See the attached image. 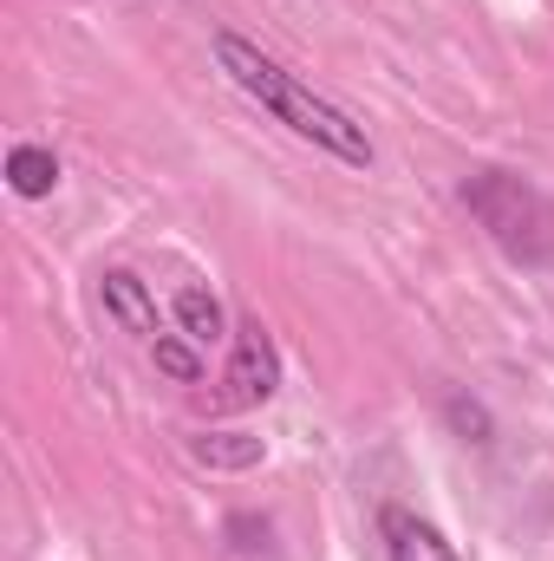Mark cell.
<instances>
[{"label": "cell", "mask_w": 554, "mask_h": 561, "mask_svg": "<svg viewBox=\"0 0 554 561\" xmlns=\"http://www.w3.org/2000/svg\"><path fill=\"white\" fill-rule=\"evenodd\" d=\"M229 405H268L280 392V346L275 333L262 327V320H235V333H229Z\"/></svg>", "instance_id": "obj_3"}, {"label": "cell", "mask_w": 554, "mask_h": 561, "mask_svg": "<svg viewBox=\"0 0 554 561\" xmlns=\"http://www.w3.org/2000/svg\"><path fill=\"white\" fill-rule=\"evenodd\" d=\"M450 419L463 424V431H476V444H489V437H483V431H489V419H483L476 405H463V399H450Z\"/></svg>", "instance_id": "obj_10"}, {"label": "cell", "mask_w": 554, "mask_h": 561, "mask_svg": "<svg viewBox=\"0 0 554 561\" xmlns=\"http://www.w3.org/2000/svg\"><path fill=\"white\" fill-rule=\"evenodd\" d=\"M150 366H157L163 379H176V386H203V353H196V340H183V333H163V340L150 346Z\"/></svg>", "instance_id": "obj_9"}, {"label": "cell", "mask_w": 554, "mask_h": 561, "mask_svg": "<svg viewBox=\"0 0 554 561\" xmlns=\"http://www.w3.org/2000/svg\"><path fill=\"white\" fill-rule=\"evenodd\" d=\"M379 536H385V561H463L457 542H450L430 516L405 510V503H385V510H379Z\"/></svg>", "instance_id": "obj_5"}, {"label": "cell", "mask_w": 554, "mask_h": 561, "mask_svg": "<svg viewBox=\"0 0 554 561\" xmlns=\"http://www.w3.org/2000/svg\"><path fill=\"white\" fill-rule=\"evenodd\" d=\"M209 53H216V72H222L249 105H262L275 125H287L300 144H313V150H326V157H339V163H353V170H372L379 150L366 138V125H359L346 105H333L326 92H313L307 79H293L275 53H262V46L242 39L235 26H216V33H209Z\"/></svg>", "instance_id": "obj_1"}, {"label": "cell", "mask_w": 554, "mask_h": 561, "mask_svg": "<svg viewBox=\"0 0 554 561\" xmlns=\"http://www.w3.org/2000/svg\"><path fill=\"white\" fill-rule=\"evenodd\" d=\"M170 313H176L183 340H196V346H222V340H229V307H222L203 280H183L176 300H170Z\"/></svg>", "instance_id": "obj_6"}, {"label": "cell", "mask_w": 554, "mask_h": 561, "mask_svg": "<svg viewBox=\"0 0 554 561\" xmlns=\"http://www.w3.org/2000/svg\"><path fill=\"white\" fill-rule=\"evenodd\" d=\"M463 209L476 216V229L522 268H549L554 262V203L542 183H529L522 170H503V163H483L457 183Z\"/></svg>", "instance_id": "obj_2"}, {"label": "cell", "mask_w": 554, "mask_h": 561, "mask_svg": "<svg viewBox=\"0 0 554 561\" xmlns=\"http://www.w3.org/2000/svg\"><path fill=\"white\" fill-rule=\"evenodd\" d=\"M189 457L209 463V470H255L262 463V437H249V431H196Z\"/></svg>", "instance_id": "obj_8"}, {"label": "cell", "mask_w": 554, "mask_h": 561, "mask_svg": "<svg viewBox=\"0 0 554 561\" xmlns=\"http://www.w3.org/2000/svg\"><path fill=\"white\" fill-rule=\"evenodd\" d=\"M7 190L26 196V203L53 196V190H59V157H53L46 144H13V150H7Z\"/></svg>", "instance_id": "obj_7"}, {"label": "cell", "mask_w": 554, "mask_h": 561, "mask_svg": "<svg viewBox=\"0 0 554 561\" xmlns=\"http://www.w3.org/2000/svg\"><path fill=\"white\" fill-rule=\"evenodd\" d=\"M99 307H105V320L118 327V333H131L143 346H157L170 327H163V307H157V294H150V280L131 275V268H105L99 275Z\"/></svg>", "instance_id": "obj_4"}]
</instances>
